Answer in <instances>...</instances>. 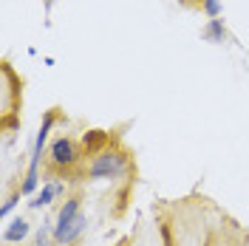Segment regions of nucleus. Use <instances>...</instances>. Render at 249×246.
Listing matches in <instances>:
<instances>
[{"mask_svg":"<svg viewBox=\"0 0 249 246\" xmlns=\"http://www.w3.org/2000/svg\"><path fill=\"white\" fill-rule=\"evenodd\" d=\"M85 227H88V218L82 215V212H77V215L71 218V221H65V224H54V244L57 246L74 244L79 235L85 232Z\"/></svg>","mask_w":249,"mask_h":246,"instance_id":"obj_3","label":"nucleus"},{"mask_svg":"<svg viewBox=\"0 0 249 246\" xmlns=\"http://www.w3.org/2000/svg\"><path fill=\"white\" fill-rule=\"evenodd\" d=\"M79 212V198H68L65 204L60 207V215H57V224H65V221H71V218Z\"/></svg>","mask_w":249,"mask_h":246,"instance_id":"obj_8","label":"nucleus"},{"mask_svg":"<svg viewBox=\"0 0 249 246\" xmlns=\"http://www.w3.org/2000/svg\"><path fill=\"white\" fill-rule=\"evenodd\" d=\"M48 158H51V164L54 167H74L79 161V150L77 144L71 141V139H57L54 144H51V150H48Z\"/></svg>","mask_w":249,"mask_h":246,"instance_id":"obj_4","label":"nucleus"},{"mask_svg":"<svg viewBox=\"0 0 249 246\" xmlns=\"http://www.w3.org/2000/svg\"><path fill=\"white\" fill-rule=\"evenodd\" d=\"M184 3H204V0H184Z\"/></svg>","mask_w":249,"mask_h":246,"instance_id":"obj_13","label":"nucleus"},{"mask_svg":"<svg viewBox=\"0 0 249 246\" xmlns=\"http://www.w3.org/2000/svg\"><path fill=\"white\" fill-rule=\"evenodd\" d=\"M204 15L210 17V20H218L221 17V12H224V6H221V0H204L201 3Z\"/></svg>","mask_w":249,"mask_h":246,"instance_id":"obj_10","label":"nucleus"},{"mask_svg":"<svg viewBox=\"0 0 249 246\" xmlns=\"http://www.w3.org/2000/svg\"><path fill=\"white\" fill-rule=\"evenodd\" d=\"M17 198H20V193H17V195H9V198L3 201V207H0V215H3V218L9 215V212L17 207Z\"/></svg>","mask_w":249,"mask_h":246,"instance_id":"obj_12","label":"nucleus"},{"mask_svg":"<svg viewBox=\"0 0 249 246\" xmlns=\"http://www.w3.org/2000/svg\"><path fill=\"white\" fill-rule=\"evenodd\" d=\"M201 37L207 43H224L227 40V29H224V20H210V26L201 31Z\"/></svg>","mask_w":249,"mask_h":246,"instance_id":"obj_7","label":"nucleus"},{"mask_svg":"<svg viewBox=\"0 0 249 246\" xmlns=\"http://www.w3.org/2000/svg\"><path fill=\"white\" fill-rule=\"evenodd\" d=\"M29 232H31L29 221H26V218H15V221L6 227V232H3V241H6V244H20Z\"/></svg>","mask_w":249,"mask_h":246,"instance_id":"obj_5","label":"nucleus"},{"mask_svg":"<svg viewBox=\"0 0 249 246\" xmlns=\"http://www.w3.org/2000/svg\"><path fill=\"white\" fill-rule=\"evenodd\" d=\"M51 232H54V229H51L48 224H46V227H40V232H37V241H34V246H48V238H51Z\"/></svg>","mask_w":249,"mask_h":246,"instance_id":"obj_11","label":"nucleus"},{"mask_svg":"<svg viewBox=\"0 0 249 246\" xmlns=\"http://www.w3.org/2000/svg\"><path fill=\"white\" fill-rule=\"evenodd\" d=\"M51 127H54V110H48L43 124H40V130H37V139H34V147H31V161H29V173H26V181L20 187V193H34L37 190V181H40V176H37V170H40V158H43V147H46V139L51 133Z\"/></svg>","mask_w":249,"mask_h":246,"instance_id":"obj_1","label":"nucleus"},{"mask_svg":"<svg viewBox=\"0 0 249 246\" xmlns=\"http://www.w3.org/2000/svg\"><path fill=\"white\" fill-rule=\"evenodd\" d=\"M124 173H127V158H124V153H116V150L96 153L88 167L91 178H122Z\"/></svg>","mask_w":249,"mask_h":246,"instance_id":"obj_2","label":"nucleus"},{"mask_svg":"<svg viewBox=\"0 0 249 246\" xmlns=\"http://www.w3.org/2000/svg\"><path fill=\"white\" fill-rule=\"evenodd\" d=\"M60 193H62V184H46L43 190H40V193H37V195H34V201H29V207H31V210L48 207V204H51V201L57 198Z\"/></svg>","mask_w":249,"mask_h":246,"instance_id":"obj_6","label":"nucleus"},{"mask_svg":"<svg viewBox=\"0 0 249 246\" xmlns=\"http://www.w3.org/2000/svg\"><path fill=\"white\" fill-rule=\"evenodd\" d=\"M105 141H108V136H105L102 130H91V133H85V139H82V144H85L88 150H93V153H96V147L105 144Z\"/></svg>","mask_w":249,"mask_h":246,"instance_id":"obj_9","label":"nucleus"}]
</instances>
